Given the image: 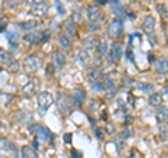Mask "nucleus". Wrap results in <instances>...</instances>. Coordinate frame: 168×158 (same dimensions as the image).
<instances>
[{
    "instance_id": "obj_28",
    "label": "nucleus",
    "mask_w": 168,
    "mask_h": 158,
    "mask_svg": "<svg viewBox=\"0 0 168 158\" xmlns=\"http://www.w3.org/2000/svg\"><path fill=\"white\" fill-rule=\"evenodd\" d=\"M7 69H8V71H11V73H17L20 70V63L17 60H11L10 63L7 64Z\"/></svg>"
},
{
    "instance_id": "obj_3",
    "label": "nucleus",
    "mask_w": 168,
    "mask_h": 158,
    "mask_svg": "<svg viewBox=\"0 0 168 158\" xmlns=\"http://www.w3.org/2000/svg\"><path fill=\"white\" fill-rule=\"evenodd\" d=\"M39 64H41V60L35 55H31V56L25 57V60H24V70H25L27 73L32 74V73H35L38 70Z\"/></svg>"
},
{
    "instance_id": "obj_1",
    "label": "nucleus",
    "mask_w": 168,
    "mask_h": 158,
    "mask_svg": "<svg viewBox=\"0 0 168 158\" xmlns=\"http://www.w3.org/2000/svg\"><path fill=\"white\" fill-rule=\"evenodd\" d=\"M37 102H38V108L41 109V112H42V115H44V112H45L46 109L55 102V98H53V95H52L51 92L44 91V92H39L38 94Z\"/></svg>"
},
{
    "instance_id": "obj_20",
    "label": "nucleus",
    "mask_w": 168,
    "mask_h": 158,
    "mask_svg": "<svg viewBox=\"0 0 168 158\" xmlns=\"http://www.w3.org/2000/svg\"><path fill=\"white\" fill-rule=\"evenodd\" d=\"M87 76H88V78H90L92 83L98 81V78L101 76V69H100V67H91V69H88Z\"/></svg>"
},
{
    "instance_id": "obj_14",
    "label": "nucleus",
    "mask_w": 168,
    "mask_h": 158,
    "mask_svg": "<svg viewBox=\"0 0 168 158\" xmlns=\"http://www.w3.org/2000/svg\"><path fill=\"white\" fill-rule=\"evenodd\" d=\"M24 41L30 45H37L41 42V32H27L24 35Z\"/></svg>"
},
{
    "instance_id": "obj_16",
    "label": "nucleus",
    "mask_w": 168,
    "mask_h": 158,
    "mask_svg": "<svg viewBox=\"0 0 168 158\" xmlns=\"http://www.w3.org/2000/svg\"><path fill=\"white\" fill-rule=\"evenodd\" d=\"M63 27H65L66 32H67V35L70 37V35H73V34H76V31H77V24H76V21L73 18H67L65 21V24H63Z\"/></svg>"
},
{
    "instance_id": "obj_29",
    "label": "nucleus",
    "mask_w": 168,
    "mask_h": 158,
    "mask_svg": "<svg viewBox=\"0 0 168 158\" xmlns=\"http://www.w3.org/2000/svg\"><path fill=\"white\" fill-rule=\"evenodd\" d=\"M137 87H139V90H142L143 92H150V91H153V85H151V84L139 83V84H137Z\"/></svg>"
},
{
    "instance_id": "obj_5",
    "label": "nucleus",
    "mask_w": 168,
    "mask_h": 158,
    "mask_svg": "<svg viewBox=\"0 0 168 158\" xmlns=\"http://www.w3.org/2000/svg\"><path fill=\"white\" fill-rule=\"evenodd\" d=\"M56 105H58L59 111L62 112V114L65 115H69L70 112V107H71V102L69 101V97L66 94H59L58 95V99H56Z\"/></svg>"
},
{
    "instance_id": "obj_6",
    "label": "nucleus",
    "mask_w": 168,
    "mask_h": 158,
    "mask_svg": "<svg viewBox=\"0 0 168 158\" xmlns=\"http://www.w3.org/2000/svg\"><path fill=\"white\" fill-rule=\"evenodd\" d=\"M108 56H109L111 63H119V60L122 57V45L119 44V42H114V44L111 45Z\"/></svg>"
},
{
    "instance_id": "obj_19",
    "label": "nucleus",
    "mask_w": 168,
    "mask_h": 158,
    "mask_svg": "<svg viewBox=\"0 0 168 158\" xmlns=\"http://www.w3.org/2000/svg\"><path fill=\"white\" fill-rule=\"evenodd\" d=\"M162 102V97L160 94H151L149 98V105L153 108H160V105H161Z\"/></svg>"
},
{
    "instance_id": "obj_27",
    "label": "nucleus",
    "mask_w": 168,
    "mask_h": 158,
    "mask_svg": "<svg viewBox=\"0 0 168 158\" xmlns=\"http://www.w3.org/2000/svg\"><path fill=\"white\" fill-rule=\"evenodd\" d=\"M97 51L101 56H107V52H108V44L104 41V42H100L97 46Z\"/></svg>"
},
{
    "instance_id": "obj_2",
    "label": "nucleus",
    "mask_w": 168,
    "mask_h": 158,
    "mask_svg": "<svg viewBox=\"0 0 168 158\" xmlns=\"http://www.w3.org/2000/svg\"><path fill=\"white\" fill-rule=\"evenodd\" d=\"M123 34V24L122 20L114 18L111 21L109 27H108V37L112 39H118Z\"/></svg>"
},
{
    "instance_id": "obj_11",
    "label": "nucleus",
    "mask_w": 168,
    "mask_h": 158,
    "mask_svg": "<svg viewBox=\"0 0 168 158\" xmlns=\"http://www.w3.org/2000/svg\"><path fill=\"white\" fill-rule=\"evenodd\" d=\"M155 71L158 74H167L168 73V59L167 57H161L155 62Z\"/></svg>"
},
{
    "instance_id": "obj_30",
    "label": "nucleus",
    "mask_w": 168,
    "mask_h": 158,
    "mask_svg": "<svg viewBox=\"0 0 168 158\" xmlns=\"http://www.w3.org/2000/svg\"><path fill=\"white\" fill-rule=\"evenodd\" d=\"M6 6L8 8H17L21 6V0H6Z\"/></svg>"
},
{
    "instance_id": "obj_35",
    "label": "nucleus",
    "mask_w": 168,
    "mask_h": 158,
    "mask_svg": "<svg viewBox=\"0 0 168 158\" xmlns=\"http://www.w3.org/2000/svg\"><path fill=\"white\" fill-rule=\"evenodd\" d=\"M70 154H71V158H83V154L78 150H76V148H71Z\"/></svg>"
},
{
    "instance_id": "obj_39",
    "label": "nucleus",
    "mask_w": 168,
    "mask_h": 158,
    "mask_svg": "<svg viewBox=\"0 0 168 158\" xmlns=\"http://www.w3.org/2000/svg\"><path fill=\"white\" fill-rule=\"evenodd\" d=\"M70 140H71V134H69V133L65 134V141L66 143H70Z\"/></svg>"
},
{
    "instance_id": "obj_13",
    "label": "nucleus",
    "mask_w": 168,
    "mask_h": 158,
    "mask_svg": "<svg viewBox=\"0 0 168 158\" xmlns=\"http://www.w3.org/2000/svg\"><path fill=\"white\" fill-rule=\"evenodd\" d=\"M52 60H53V64L56 67H63L66 64V56L60 51H56L52 53Z\"/></svg>"
},
{
    "instance_id": "obj_33",
    "label": "nucleus",
    "mask_w": 168,
    "mask_h": 158,
    "mask_svg": "<svg viewBox=\"0 0 168 158\" xmlns=\"http://www.w3.org/2000/svg\"><path fill=\"white\" fill-rule=\"evenodd\" d=\"M6 38L8 39V42H10V44H13L14 41H17L18 35H16V32H7V34H6Z\"/></svg>"
},
{
    "instance_id": "obj_10",
    "label": "nucleus",
    "mask_w": 168,
    "mask_h": 158,
    "mask_svg": "<svg viewBox=\"0 0 168 158\" xmlns=\"http://www.w3.org/2000/svg\"><path fill=\"white\" fill-rule=\"evenodd\" d=\"M87 17H88V20H90L91 23L100 20V17H101V10H100V7L95 6V4L88 6L87 7Z\"/></svg>"
},
{
    "instance_id": "obj_42",
    "label": "nucleus",
    "mask_w": 168,
    "mask_h": 158,
    "mask_svg": "<svg viewBox=\"0 0 168 158\" xmlns=\"http://www.w3.org/2000/svg\"><path fill=\"white\" fill-rule=\"evenodd\" d=\"M165 8H167V13H168V4H167V6H165Z\"/></svg>"
},
{
    "instance_id": "obj_4",
    "label": "nucleus",
    "mask_w": 168,
    "mask_h": 158,
    "mask_svg": "<svg viewBox=\"0 0 168 158\" xmlns=\"http://www.w3.org/2000/svg\"><path fill=\"white\" fill-rule=\"evenodd\" d=\"M39 85H41L39 80H37V78H34V80H30V81H28L25 85L23 87L21 92L25 95V97H32V95H35L37 92H38Z\"/></svg>"
},
{
    "instance_id": "obj_17",
    "label": "nucleus",
    "mask_w": 168,
    "mask_h": 158,
    "mask_svg": "<svg viewBox=\"0 0 168 158\" xmlns=\"http://www.w3.org/2000/svg\"><path fill=\"white\" fill-rule=\"evenodd\" d=\"M98 39L95 35H90V37H87V38L83 41V48L85 49H92V48H97L98 46Z\"/></svg>"
},
{
    "instance_id": "obj_40",
    "label": "nucleus",
    "mask_w": 168,
    "mask_h": 158,
    "mask_svg": "<svg viewBox=\"0 0 168 158\" xmlns=\"http://www.w3.org/2000/svg\"><path fill=\"white\" fill-rule=\"evenodd\" d=\"M125 80H126V81H125V84H132V83H133V81H132V78H130V77H129V78L126 77Z\"/></svg>"
},
{
    "instance_id": "obj_12",
    "label": "nucleus",
    "mask_w": 168,
    "mask_h": 158,
    "mask_svg": "<svg viewBox=\"0 0 168 158\" xmlns=\"http://www.w3.org/2000/svg\"><path fill=\"white\" fill-rule=\"evenodd\" d=\"M109 4H111V10L114 11V14H116L119 20L122 18L123 16H125V8H123L122 4H121L118 0H111Z\"/></svg>"
},
{
    "instance_id": "obj_8",
    "label": "nucleus",
    "mask_w": 168,
    "mask_h": 158,
    "mask_svg": "<svg viewBox=\"0 0 168 158\" xmlns=\"http://www.w3.org/2000/svg\"><path fill=\"white\" fill-rule=\"evenodd\" d=\"M84 99H85V91H83V90H80V88L73 91V95H71V104H73V107L80 108L84 104Z\"/></svg>"
},
{
    "instance_id": "obj_32",
    "label": "nucleus",
    "mask_w": 168,
    "mask_h": 158,
    "mask_svg": "<svg viewBox=\"0 0 168 158\" xmlns=\"http://www.w3.org/2000/svg\"><path fill=\"white\" fill-rule=\"evenodd\" d=\"M55 76V64H48L46 66V77H53Z\"/></svg>"
},
{
    "instance_id": "obj_34",
    "label": "nucleus",
    "mask_w": 168,
    "mask_h": 158,
    "mask_svg": "<svg viewBox=\"0 0 168 158\" xmlns=\"http://www.w3.org/2000/svg\"><path fill=\"white\" fill-rule=\"evenodd\" d=\"M132 136H133V132H132V130H129V129H125V130H122V132H121V137H122V139L132 137Z\"/></svg>"
},
{
    "instance_id": "obj_38",
    "label": "nucleus",
    "mask_w": 168,
    "mask_h": 158,
    "mask_svg": "<svg viewBox=\"0 0 168 158\" xmlns=\"http://www.w3.org/2000/svg\"><path fill=\"white\" fill-rule=\"evenodd\" d=\"M97 137H98L100 140L104 137V136H102V130H101V129H97Z\"/></svg>"
},
{
    "instance_id": "obj_7",
    "label": "nucleus",
    "mask_w": 168,
    "mask_h": 158,
    "mask_svg": "<svg viewBox=\"0 0 168 158\" xmlns=\"http://www.w3.org/2000/svg\"><path fill=\"white\" fill-rule=\"evenodd\" d=\"M35 133L38 136V139L41 141H46V140H51L53 139V133L45 126H41V125H37L35 126Z\"/></svg>"
},
{
    "instance_id": "obj_18",
    "label": "nucleus",
    "mask_w": 168,
    "mask_h": 158,
    "mask_svg": "<svg viewBox=\"0 0 168 158\" xmlns=\"http://www.w3.org/2000/svg\"><path fill=\"white\" fill-rule=\"evenodd\" d=\"M71 37H69L67 34H62L60 38H59V45L63 48V49H70L71 48Z\"/></svg>"
},
{
    "instance_id": "obj_36",
    "label": "nucleus",
    "mask_w": 168,
    "mask_h": 158,
    "mask_svg": "<svg viewBox=\"0 0 168 158\" xmlns=\"http://www.w3.org/2000/svg\"><path fill=\"white\" fill-rule=\"evenodd\" d=\"M92 88H94V90H98V91H102L104 85H102V84H101L100 81H95V83H92Z\"/></svg>"
},
{
    "instance_id": "obj_15",
    "label": "nucleus",
    "mask_w": 168,
    "mask_h": 158,
    "mask_svg": "<svg viewBox=\"0 0 168 158\" xmlns=\"http://www.w3.org/2000/svg\"><path fill=\"white\" fill-rule=\"evenodd\" d=\"M21 158H39V157L31 145H23L21 147Z\"/></svg>"
},
{
    "instance_id": "obj_9",
    "label": "nucleus",
    "mask_w": 168,
    "mask_h": 158,
    "mask_svg": "<svg viewBox=\"0 0 168 158\" xmlns=\"http://www.w3.org/2000/svg\"><path fill=\"white\" fill-rule=\"evenodd\" d=\"M154 28H155V20H154V17L147 16L146 18L143 20L142 30L146 32V34H153V32H154Z\"/></svg>"
},
{
    "instance_id": "obj_31",
    "label": "nucleus",
    "mask_w": 168,
    "mask_h": 158,
    "mask_svg": "<svg viewBox=\"0 0 168 158\" xmlns=\"http://www.w3.org/2000/svg\"><path fill=\"white\" fill-rule=\"evenodd\" d=\"M160 139L162 141H168V129L165 126H162L161 130H160Z\"/></svg>"
},
{
    "instance_id": "obj_41",
    "label": "nucleus",
    "mask_w": 168,
    "mask_h": 158,
    "mask_svg": "<svg viewBox=\"0 0 168 158\" xmlns=\"http://www.w3.org/2000/svg\"><path fill=\"white\" fill-rule=\"evenodd\" d=\"M3 20H4V14H3V13H0V23H1Z\"/></svg>"
},
{
    "instance_id": "obj_21",
    "label": "nucleus",
    "mask_w": 168,
    "mask_h": 158,
    "mask_svg": "<svg viewBox=\"0 0 168 158\" xmlns=\"http://www.w3.org/2000/svg\"><path fill=\"white\" fill-rule=\"evenodd\" d=\"M11 60H13V59L10 56V53H8L6 49L0 48V64H8Z\"/></svg>"
},
{
    "instance_id": "obj_26",
    "label": "nucleus",
    "mask_w": 168,
    "mask_h": 158,
    "mask_svg": "<svg viewBox=\"0 0 168 158\" xmlns=\"http://www.w3.org/2000/svg\"><path fill=\"white\" fill-rule=\"evenodd\" d=\"M46 10H48V6H46L45 3H41V4H37V6L32 7V13L37 14V16H42V14H45Z\"/></svg>"
},
{
    "instance_id": "obj_23",
    "label": "nucleus",
    "mask_w": 168,
    "mask_h": 158,
    "mask_svg": "<svg viewBox=\"0 0 168 158\" xmlns=\"http://www.w3.org/2000/svg\"><path fill=\"white\" fill-rule=\"evenodd\" d=\"M78 60H80V63L81 64H88L91 60V56L90 53L85 51V49H81V51L78 52Z\"/></svg>"
},
{
    "instance_id": "obj_25",
    "label": "nucleus",
    "mask_w": 168,
    "mask_h": 158,
    "mask_svg": "<svg viewBox=\"0 0 168 158\" xmlns=\"http://www.w3.org/2000/svg\"><path fill=\"white\" fill-rule=\"evenodd\" d=\"M14 145L6 139V137H0V150L1 151H11Z\"/></svg>"
},
{
    "instance_id": "obj_24",
    "label": "nucleus",
    "mask_w": 168,
    "mask_h": 158,
    "mask_svg": "<svg viewBox=\"0 0 168 158\" xmlns=\"http://www.w3.org/2000/svg\"><path fill=\"white\" fill-rule=\"evenodd\" d=\"M155 116H157V120H158V122H165V120L168 119V109L167 108H164V107L158 108Z\"/></svg>"
},
{
    "instance_id": "obj_22",
    "label": "nucleus",
    "mask_w": 168,
    "mask_h": 158,
    "mask_svg": "<svg viewBox=\"0 0 168 158\" xmlns=\"http://www.w3.org/2000/svg\"><path fill=\"white\" fill-rule=\"evenodd\" d=\"M37 25H38V24H37V21H24V23H20L18 27L23 30V31L31 32Z\"/></svg>"
},
{
    "instance_id": "obj_37",
    "label": "nucleus",
    "mask_w": 168,
    "mask_h": 158,
    "mask_svg": "<svg viewBox=\"0 0 168 158\" xmlns=\"http://www.w3.org/2000/svg\"><path fill=\"white\" fill-rule=\"evenodd\" d=\"M30 4H32V6H37V4H41V3H44V0H27Z\"/></svg>"
}]
</instances>
